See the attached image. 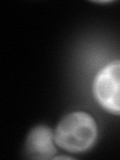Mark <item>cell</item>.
I'll return each instance as SVG.
<instances>
[{"label": "cell", "instance_id": "obj_2", "mask_svg": "<svg viewBox=\"0 0 120 160\" xmlns=\"http://www.w3.org/2000/svg\"><path fill=\"white\" fill-rule=\"evenodd\" d=\"M95 99L107 112L120 115V60L103 67L93 82Z\"/></svg>", "mask_w": 120, "mask_h": 160}, {"label": "cell", "instance_id": "obj_1", "mask_svg": "<svg viewBox=\"0 0 120 160\" xmlns=\"http://www.w3.org/2000/svg\"><path fill=\"white\" fill-rule=\"evenodd\" d=\"M97 125L91 115L76 111L66 115L56 128L54 141L69 152H83L94 144Z\"/></svg>", "mask_w": 120, "mask_h": 160}, {"label": "cell", "instance_id": "obj_3", "mask_svg": "<svg viewBox=\"0 0 120 160\" xmlns=\"http://www.w3.org/2000/svg\"><path fill=\"white\" fill-rule=\"evenodd\" d=\"M25 151L30 158L33 159L52 158L57 151L53 143L51 130L46 126L33 128L28 134Z\"/></svg>", "mask_w": 120, "mask_h": 160}]
</instances>
